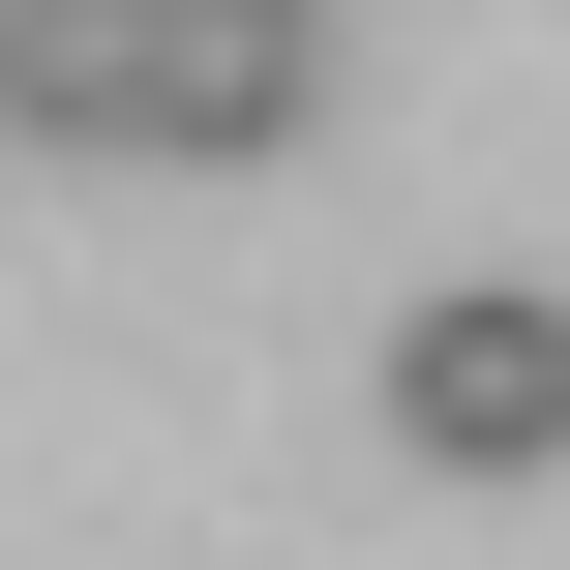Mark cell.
<instances>
[{"mask_svg": "<svg viewBox=\"0 0 570 570\" xmlns=\"http://www.w3.org/2000/svg\"><path fill=\"white\" fill-rule=\"evenodd\" d=\"M0 120L30 150H150V0H0Z\"/></svg>", "mask_w": 570, "mask_h": 570, "instance_id": "3957f363", "label": "cell"}, {"mask_svg": "<svg viewBox=\"0 0 570 570\" xmlns=\"http://www.w3.org/2000/svg\"><path fill=\"white\" fill-rule=\"evenodd\" d=\"M391 451H421V481H570V301L541 271H451V301L391 331Z\"/></svg>", "mask_w": 570, "mask_h": 570, "instance_id": "6da1fadb", "label": "cell"}, {"mask_svg": "<svg viewBox=\"0 0 570 570\" xmlns=\"http://www.w3.org/2000/svg\"><path fill=\"white\" fill-rule=\"evenodd\" d=\"M331 120V0H150V150H301Z\"/></svg>", "mask_w": 570, "mask_h": 570, "instance_id": "7a4b0ae2", "label": "cell"}]
</instances>
